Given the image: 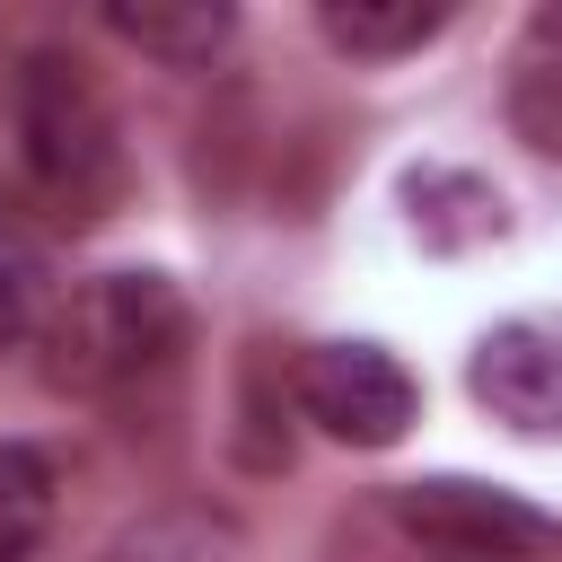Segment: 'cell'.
<instances>
[{
    "instance_id": "obj_8",
    "label": "cell",
    "mask_w": 562,
    "mask_h": 562,
    "mask_svg": "<svg viewBox=\"0 0 562 562\" xmlns=\"http://www.w3.org/2000/svg\"><path fill=\"white\" fill-rule=\"evenodd\" d=\"M105 26H114L132 53L167 61V70H211V53L237 35V9H220V0H184V9H105Z\"/></svg>"
},
{
    "instance_id": "obj_7",
    "label": "cell",
    "mask_w": 562,
    "mask_h": 562,
    "mask_svg": "<svg viewBox=\"0 0 562 562\" xmlns=\"http://www.w3.org/2000/svg\"><path fill=\"white\" fill-rule=\"evenodd\" d=\"M97 562H246V527L211 501H167V509H140L132 527H114Z\"/></svg>"
},
{
    "instance_id": "obj_4",
    "label": "cell",
    "mask_w": 562,
    "mask_h": 562,
    "mask_svg": "<svg viewBox=\"0 0 562 562\" xmlns=\"http://www.w3.org/2000/svg\"><path fill=\"white\" fill-rule=\"evenodd\" d=\"M299 413L342 448H395L422 413V386L386 342H316L299 360Z\"/></svg>"
},
{
    "instance_id": "obj_9",
    "label": "cell",
    "mask_w": 562,
    "mask_h": 562,
    "mask_svg": "<svg viewBox=\"0 0 562 562\" xmlns=\"http://www.w3.org/2000/svg\"><path fill=\"white\" fill-rule=\"evenodd\" d=\"M316 26H325V44L351 53V61H395V53L430 44V35L448 26V9H439V0H325Z\"/></svg>"
},
{
    "instance_id": "obj_12",
    "label": "cell",
    "mask_w": 562,
    "mask_h": 562,
    "mask_svg": "<svg viewBox=\"0 0 562 562\" xmlns=\"http://www.w3.org/2000/svg\"><path fill=\"white\" fill-rule=\"evenodd\" d=\"M53 272H44V255L26 246V237H9L0 228V351H18V342H44V325H53Z\"/></svg>"
},
{
    "instance_id": "obj_2",
    "label": "cell",
    "mask_w": 562,
    "mask_h": 562,
    "mask_svg": "<svg viewBox=\"0 0 562 562\" xmlns=\"http://www.w3.org/2000/svg\"><path fill=\"white\" fill-rule=\"evenodd\" d=\"M193 316L167 272H97L44 325V378L61 395H123L184 351Z\"/></svg>"
},
{
    "instance_id": "obj_5",
    "label": "cell",
    "mask_w": 562,
    "mask_h": 562,
    "mask_svg": "<svg viewBox=\"0 0 562 562\" xmlns=\"http://www.w3.org/2000/svg\"><path fill=\"white\" fill-rule=\"evenodd\" d=\"M465 386L518 439H562V316H509L474 342Z\"/></svg>"
},
{
    "instance_id": "obj_1",
    "label": "cell",
    "mask_w": 562,
    "mask_h": 562,
    "mask_svg": "<svg viewBox=\"0 0 562 562\" xmlns=\"http://www.w3.org/2000/svg\"><path fill=\"white\" fill-rule=\"evenodd\" d=\"M9 114H18V167L53 202V220H70V228L105 220L114 193H123V140H114V105L88 79V61H70L53 44L26 53Z\"/></svg>"
},
{
    "instance_id": "obj_3",
    "label": "cell",
    "mask_w": 562,
    "mask_h": 562,
    "mask_svg": "<svg viewBox=\"0 0 562 562\" xmlns=\"http://www.w3.org/2000/svg\"><path fill=\"white\" fill-rule=\"evenodd\" d=\"M386 518L430 553V562H562V527L501 492V483H465V474H430V483H395Z\"/></svg>"
},
{
    "instance_id": "obj_6",
    "label": "cell",
    "mask_w": 562,
    "mask_h": 562,
    "mask_svg": "<svg viewBox=\"0 0 562 562\" xmlns=\"http://www.w3.org/2000/svg\"><path fill=\"white\" fill-rule=\"evenodd\" d=\"M501 114H509V132H518L536 158H562V0L527 18L518 53H509Z\"/></svg>"
},
{
    "instance_id": "obj_11",
    "label": "cell",
    "mask_w": 562,
    "mask_h": 562,
    "mask_svg": "<svg viewBox=\"0 0 562 562\" xmlns=\"http://www.w3.org/2000/svg\"><path fill=\"white\" fill-rule=\"evenodd\" d=\"M404 202H413V228L430 246H474V237H501V193L474 184V176H448V167H422L404 176Z\"/></svg>"
},
{
    "instance_id": "obj_10",
    "label": "cell",
    "mask_w": 562,
    "mask_h": 562,
    "mask_svg": "<svg viewBox=\"0 0 562 562\" xmlns=\"http://www.w3.org/2000/svg\"><path fill=\"white\" fill-rule=\"evenodd\" d=\"M61 518V474L44 448L26 439H0V562H35L44 536Z\"/></svg>"
}]
</instances>
